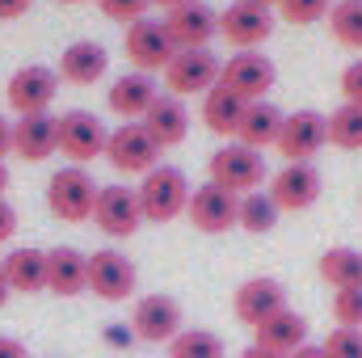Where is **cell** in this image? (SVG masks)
<instances>
[{
  "label": "cell",
  "instance_id": "obj_1",
  "mask_svg": "<svg viewBox=\"0 0 362 358\" xmlns=\"http://www.w3.org/2000/svg\"><path fill=\"white\" fill-rule=\"evenodd\" d=\"M97 190L101 185L93 181V173L85 165H64V169H55L51 181H47V207L64 224H85V219H93Z\"/></svg>",
  "mask_w": 362,
  "mask_h": 358
},
{
  "label": "cell",
  "instance_id": "obj_2",
  "mask_svg": "<svg viewBox=\"0 0 362 358\" xmlns=\"http://www.w3.org/2000/svg\"><path fill=\"white\" fill-rule=\"evenodd\" d=\"M189 181L181 173L177 165H156L152 173H144L139 181V190H135V198H139V211H144V219L148 224H169V219H177L181 211L189 207Z\"/></svg>",
  "mask_w": 362,
  "mask_h": 358
},
{
  "label": "cell",
  "instance_id": "obj_3",
  "mask_svg": "<svg viewBox=\"0 0 362 358\" xmlns=\"http://www.w3.org/2000/svg\"><path fill=\"white\" fill-rule=\"evenodd\" d=\"M206 173H211L215 185H223V190H232V194H249V190H257V185L266 181V156H262L257 148L232 139V144H223V148L211 152Z\"/></svg>",
  "mask_w": 362,
  "mask_h": 358
},
{
  "label": "cell",
  "instance_id": "obj_4",
  "mask_svg": "<svg viewBox=\"0 0 362 358\" xmlns=\"http://www.w3.org/2000/svg\"><path fill=\"white\" fill-rule=\"evenodd\" d=\"M105 161L118 169V173H152L160 165V144L148 135L144 122H122L110 131L105 139Z\"/></svg>",
  "mask_w": 362,
  "mask_h": 358
},
{
  "label": "cell",
  "instance_id": "obj_5",
  "mask_svg": "<svg viewBox=\"0 0 362 358\" xmlns=\"http://www.w3.org/2000/svg\"><path fill=\"white\" fill-rule=\"evenodd\" d=\"M219 72H223V59L211 47L177 51L165 68V85H169L173 97H198V93H211L219 85Z\"/></svg>",
  "mask_w": 362,
  "mask_h": 358
},
{
  "label": "cell",
  "instance_id": "obj_6",
  "mask_svg": "<svg viewBox=\"0 0 362 358\" xmlns=\"http://www.w3.org/2000/svg\"><path fill=\"white\" fill-rule=\"evenodd\" d=\"M122 51H127V59L135 64V72H165L169 68V59L177 55V47H173V38H169V30H165V21H131L127 25V34H122Z\"/></svg>",
  "mask_w": 362,
  "mask_h": 358
},
{
  "label": "cell",
  "instance_id": "obj_7",
  "mask_svg": "<svg viewBox=\"0 0 362 358\" xmlns=\"http://www.w3.org/2000/svg\"><path fill=\"white\" fill-rule=\"evenodd\" d=\"M55 93H59V72L47 64H21L4 85V97L17 110V118L21 114H47Z\"/></svg>",
  "mask_w": 362,
  "mask_h": 358
},
{
  "label": "cell",
  "instance_id": "obj_8",
  "mask_svg": "<svg viewBox=\"0 0 362 358\" xmlns=\"http://www.w3.org/2000/svg\"><path fill=\"white\" fill-rule=\"evenodd\" d=\"M274 81H278V68L262 51H236L232 59H223V72H219V85L232 89L240 101H266Z\"/></svg>",
  "mask_w": 362,
  "mask_h": 358
},
{
  "label": "cell",
  "instance_id": "obj_9",
  "mask_svg": "<svg viewBox=\"0 0 362 358\" xmlns=\"http://www.w3.org/2000/svg\"><path fill=\"white\" fill-rule=\"evenodd\" d=\"M105 122L89 114V110H68L59 114V152L72 161V165H85V161H97L105 156Z\"/></svg>",
  "mask_w": 362,
  "mask_h": 358
},
{
  "label": "cell",
  "instance_id": "obj_10",
  "mask_svg": "<svg viewBox=\"0 0 362 358\" xmlns=\"http://www.w3.org/2000/svg\"><path fill=\"white\" fill-rule=\"evenodd\" d=\"M329 144V114H316V110H295L282 118V135H278V152L291 161H312L320 148Z\"/></svg>",
  "mask_w": 362,
  "mask_h": 358
},
{
  "label": "cell",
  "instance_id": "obj_11",
  "mask_svg": "<svg viewBox=\"0 0 362 358\" xmlns=\"http://www.w3.org/2000/svg\"><path fill=\"white\" fill-rule=\"evenodd\" d=\"M236 211H240V194H232V190H223V185H215V181L198 185V190L189 194V207H185L189 224H194L198 232H206V236H219V232L236 228Z\"/></svg>",
  "mask_w": 362,
  "mask_h": 358
},
{
  "label": "cell",
  "instance_id": "obj_12",
  "mask_svg": "<svg viewBox=\"0 0 362 358\" xmlns=\"http://www.w3.org/2000/svg\"><path fill=\"white\" fill-rule=\"evenodd\" d=\"M131 337L139 342H152V346H165L181 333V304L173 295H144L131 312Z\"/></svg>",
  "mask_w": 362,
  "mask_h": 358
},
{
  "label": "cell",
  "instance_id": "obj_13",
  "mask_svg": "<svg viewBox=\"0 0 362 358\" xmlns=\"http://www.w3.org/2000/svg\"><path fill=\"white\" fill-rule=\"evenodd\" d=\"M135 282H139V274H135L127 253H118V249H97V253H89V291L97 299L122 304V299H131Z\"/></svg>",
  "mask_w": 362,
  "mask_h": 358
},
{
  "label": "cell",
  "instance_id": "obj_14",
  "mask_svg": "<svg viewBox=\"0 0 362 358\" xmlns=\"http://www.w3.org/2000/svg\"><path fill=\"white\" fill-rule=\"evenodd\" d=\"M93 224L105 236H114V241L135 236L139 224H144V211H139L135 190H127V185H101L97 190V207H93Z\"/></svg>",
  "mask_w": 362,
  "mask_h": 358
},
{
  "label": "cell",
  "instance_id": "obj_15",
  "mask_svg": "<svg viewBox=\"0 0 362 358\" xmlns=\"http://www.w3.org/2000/svg\"><path fill=\"white\" fill-rule=\"evenodd\" d=\"M219 34H223L232 47H240V51H257V47L274 34V8L249 4V0H232V4L219 13Z\"/></svg>",
  "mask_w": 362,
  "mask_h": 358
},
{
  "label": "cell",
  "instance_id": "obj_16",
  "mask_svg": "<svg viewBox=\"0 0 362 358\" xmlns=\"http://www.w3.org/2000/svg\"><path fill=\"white\" fill-rule=\"evenodd\" d=\"M165 30L177 51H198V47H211V38L219 34V13L202 0H185L177 8H169Z\"/></svg>",
  "mask_w": 362,
  "mask_h": 358
},
{
  "label": "cell",
  "instance_id": "obj_17",
  "mask_svg": "<svg viewBox=\"0 0 362 358\" xmlns=\"http://www.w3.org/2000/svg\"><path fill=\"white\" fill-rule=\"evenodd\" d=\"M286 308V287L278 282V278H245L240 287H236V295H232V312H236V321L240 325H249V329H257V325H266L274 312H282Z\"/></svg>",
  "mask_w": 362,
  "mask_h": 358
},
{
  "label": "cell",
  "instance_id": "obj_18",
  "mask_svg": "<svg viewBox=\"0 0 362 358\" xmlns=\"http://www.w3.org/2000/svg\"><path fill=\"white\" fill-rule=\"evenodd\" d=\"M266 194L278 202V211H308L320 198V173L312 161H291L270 178Z\"/></svg>",
  "mask_w": 362,
  "mask_h": 358
},
{
  "label": "cell",
  "instance_id": "obj_19",
  "mask_svg": "<svg viewBox=\"0 0 362 358\" xmlns=\"http://www.w3.org/2000/svg\"><path fill=\"white\" fill-rule=\"evenodd\" d=\"M13 152L30 165L59 152V118L55 114H21L13 122Z\"/></svg>",
  "mask_w": 362,
  "mask_h": 358
},
{
  "label": "cell",
  "instance_id": "obj_20",
  "mask_svg": "<svg viewBox=\"0 0 362 358\" xmlns=\"http://www.w3.org/2000/svg\"><path fill=\"white\" fill-rule=\"evenodd\" d=\"M156 81L148 76V72H127V76H118L110 93H105V101H110V110L118 114V118H127V122H144V114L156 105Z\"/></svg>",
  "mask_w": 362,
  "mask_h": 358
},
{
  "label": "cell",
  "instance_id": "obj_21",
  "mask_svg": "<svg viewBox=\"0 0 362 358\" xmlns=\"http://www.w3.org/2000/svg\"><path fill=\"white\" fill-rule=\"evenodd\" d=\"M47 291L72 299L81 291H89V258L72 245H55L47 249Z\"/></svg>",
  "mask_w": 362,
  "mask_h": 358
},
{
  "label": "cell",
  "instance_id": "obj_22",
  "mask_svg": "<svg viewBox=\"0 0 362 358\" xmlns=\"http://www.w3.org/2000/svg\"><path fill=\"white\" fill-rule=\"evenodd\" d=\"M105 68H110V55H105V47L93 42V38L68 42L64 55H59V64H55L59 81H68V85H97V81L105 76Z\"/></svg>",
  "mask_w": 362,
  "mask_h": 358
},
{
  "label": "cell",
  "instance_id": "obj_23",
  "mask_svg": "<svg viewBox=\"0 0 362 358\" xmlns=\"http://www.w3.org/2000/svg\"><path fill=\"white\" fill-rule=\"evenodd\" d=\"M253 346L291 358L299 346H308V321H303L295 308H282V312H274L266 325H257V329H253Z\"/></svg>",
  "mask_w": 362,
  "mask_h": 358
},
{
  "label": "cell",
  "instance_id": "obj_24",
  "mask_svg": "<svg viewBox=\"0 0 362 358\" xmlns=\"http://www.w3.org/2000/svg\"><path fill=\"white\" fill-rule=\"evenodd\" d=\"M144 127H148V135L160 144V152H165V148H177L181 139L189 135V110H185V101H181V97L160 93V97H156V105L144 114Z\"/></svg>",
  "mask_w": 362,
  "mask_h": 358
},
{
  "label": "cell",
  "instance_id": "obj_25",
  "mask_svg": "<svg viewBox=\"0 0 362 358\" xmlns=\"http://www.w3.org/2000/svg\"><path fill=\"white\" fill-rule=\"evenodd\" d=\"M282 110L274 105V101H249L245 105V118H240V127H236V139L240 144H249V148H274L278 144V135H282Z\"/></svg>",
  "mask_w": 362,
  "mask_h": 358
},
{
  "label": "cell",
  "instance_id": "obj_26",
  "mask_svg": "<svg viewBox=\"0 0 362 358\" xmlns=\"http://www.w3.org/2000/svg\"><path fill=\"white\" fill-rule=\"evenodd\" d=\"M4 278L13 287V295H34V291H47V253L42 249H13L4 262Z\"/></svg>",
  "mask_w": 362,
  "mask_h": 358
},
{
  "label": "cell",
  "instance_id": "obj_27",
  "mask_svg": "<svg viewBox=\"0 0 362 358\" xmlns=\"http://www.w3.org/2000/svg\"><path fill=\"white\" fill-rule=\"evenodd\" d=\"M245 105H249V101H240L236 93L223 89V85H215L211 93H202V122H206V131L236 139V127H240V118H245Z\"/></svg>",
  "mask_w": 362,
  "mask_h": 358
},
{
  "label": "cell",
  "instance_id": "obj_28",
  "mask_svg": "<svg viewBox=\"0 0 362 358\" xmlns=\"http://www.w3.org/2000/svg\"><path fill=\"white\" fill-rule=\"evenodd\" d=\"M320 278L333 291H354V287H362V249H350V245L325 249L320 253Z\"/></svg>",
  "mask_w": 362,
  "mask_h": 358
},
{
  "label": "cell",
  "instance_id": "obj_29",
  "mask_svg": "<svg viewBox=\"0 0 362 358\" xmlns=\"http://www.w3.org/2000/svg\"><path fill=\"white\" fill-rule=\"evenodd\" d=\"M278 202H274L266 190H249V194H240V211H236V228H245V232H253V236H266L274 232V224H278Z\"/></svg>",
  "mask_w": 362,
  "mask_h": 358
},
{
  "label": "cell",
  "instance_id": "obj_30",
  "mask_svg": "<svg viewBox=\"0 0 362 358\" xmlns=\"http://www.w3.org/2000/svg\"><path fill=\"white\" fill-rule=\"evenodd\" d=\"M169 358H228V346L211 329H181L169 342Z\"/></svg>",
  "mask_w": 362,
  "mask_h": 358
},
{
  "label": "cell",
  "instance_id": "obj_31",
  "mask_svg": "<svg viewBox=\"0 0 362 358\" xmlns=\"http://www.w3.org/2000/svg\"><path fill=\"white\" fill-rule=\"evenodd\" d=\"M329 144L333 148H346V152H362V105L341 101L329 114Z\"/></svg>",
  "mask_w": 362,
  "mask_h": 358
},
{
  "label": "cell",
  "instance_id": "obj_32",
  "mask_svg": "<svg viewBox=\"0 0 362 358\" xmlns=\"http://www.w3.org/2000/svg\"><path fill=\"white\" fill-rule=\"evenodd\" d=\"M329 30L341 47L362 51V0H337L329 8Z\"/></svg>",
  "mask_w": 362,
  "mask_h": 358
},
{
  "label": "cell",
  "instance_id": "obj_33",
  "mask_svg": "<svg viewBox=\"0 0 362 358\" xmlns=\"http://www.w3.org/2000/svg\"><path fill=\"white\" fill-rule=\"evenodd\" d=\"M278 8H282V17H286L291 25H312V21H320V17H329L333 0H278Z\"/></svg>",
  "mask_w": 362,
  "mask_h": 358
},
{
  "label": "cell",
  "instance_id": "obj_34",
  "mask_svg": "<svg viewBox=\"0 0 362 358\" xmlns=\"http://www.w3.org/2000/svg\"><path fill=\"white\" fill-rule=\"evenodd\" d=\"M333 321L341 329H362V287H354V291H333Z\"/></svg>",
  "mask_w": 362,
  "mask_h": 358
},
{
  "label": "cell",
  "instance_id": "obj_35",
  "mask_svg": "<svg viewBox=\"0 0 362 358\" xmlns=\"http://www.w3.org/2000/svg\"><path fill=\"white\" fill-rule=\"evenodd\" d=\"M320 346H325L329 358H362V329H341L337 325Z\"/></svg>",
  "mask_w": 362,
  "mask_h": 358
},
{
  "label": "cell",
  "instance_id": "obj_36",
  "mask_svg": "<svg viewBox=\"0 0 362 358\" xmlns=\"http://www.w3.org/2000/svg\"><path fill=\"white\" fill-rule=\"evenodd\" d=\"M148 4L152 0H97V8L110 17V21H144V13H148Z\"/></svg>",
  "mask_w": 362,
  "mask_h": 358
},
{
  "label": "cell",
  "instance_id": "obj_37",
  "mask_svg": "<svg viewBox=\"0 0 362 358\" xmlns=\"http://www.w3.org/2000/svg\"><path fill=\"white\" fill-rule=\"evenodd\" d=\"M341 97L350 105H362V59L346 64V72H341Z\"/></svg>",
  "mask_w": 362,
  "mask_h": 358
},
{
  "label": "cell",
  "instance_id": "obj_38",
  "mask_svg": "<svg viewBox=\"0 0 362 358\" xmlns=\"http://www.w3.org/2000/svg\"><path fill=\"white\" fill-rule=\"evenodd\" d=\"M13 232H17V211H13L8 198H0V245L13 241Z\"/></svg>",
  "mask_w": 362,
  "mask_h": 358
},
{
  "label": "cell",
  "instance_id": "obj_39",
  "mask_svg": "<svg viewBox=\"0 0 362 358\" xmlns=\"http://www.w3.org/2000/svg\"><path fill=\"white\" fill-rule=\"evenodd\" d=\"M34 8V0H0V21H17Z\"/></svg>",
  "mask_w": 362,
  "mask_h": 358
},
{
  "label": "cell",
  "instance_id": "obj_40",
  "mask_svg": "<svg viewBox=\"0 0 362 358\" xmlns=\"http://www.w3.org/2000/svg\"><path fill=\"white\" fill-rule=\"evenodd\" d=\"M0 358H30V350H25V342H17V337L0 333Z\"/></svg>",
  "mask_w": 362,
  "mask_h": 358
},
{
  "label": "cell",
  "instance_id": "obj_41",
  "mask_svg": "<svg viewBox=\"0 0 362 358\" xmlns=\"http://www.w3.org/2000/svg\"><path fill=\"white\" fill-rule=\"evenodd\" d=\"M13 152V122L0 114V156H8Z\"/></svg>",
  "mask_w": 362,
  "mask_h": 358
},
{
  "label": "cell",
  "instance_id": "obj_42",
  "mask_svg": "<svg viewBox=\"0 0 362 358\" xmlns=\"http://www.w3.org/2000/svg\"><path fill=\"white\" fill-rule=\"evenodd\" d=\"M291 358H329V354H325V346H312V342H308V346H299Z\"/></svg>",
  "mask_w": 362,
  "mask_h": 358
},
{
  "label": "cell",
  "instance_id": "obj_43",
  "mask_svg": "<svg viewBox=\"0 0 362 358\" xmlns=\"http://www.w3.org/2000/svg\"><path fill=\"white\" fill-rule=\"evenodd\" d=\"M240 358H282V354H274V350H262V346H245V350H240Z\"/></svg>",
  "mask_w": 362,
  "mask_h": 358
},
{
  "label": "cell",
  "instance_id": "obj_44",
  "mask_svg": "<svg viewBox=\"0 0 362 358\" xmlns=\"http://www.w3.org/2000/svg\"><path fill=\"white\" fill-rule=\"evenodd\" d=\"M13 299V287H8V278H4V270H0V308Z\"/></svg>",
  "mask_w": 362,
  "mask_h": 358
},
{
  "label": "cell",
  "instance_id": "obj_45",
  "mask_svg": "<svg viewBox=\"0 0 362 358\" xmlns=\"http://www.w3.org/2000/svg\"><path fill=\"white\" fill-rule=\"evenodd\" d=\"M4 190H8V169H4V161H0V198H4Z\"/></svg>",
  "mask_w": 362,
  "mask_h": 358
},
{
  "label": "cell",
  "instance_id": "obj_46",
  "mask_svg": "<svg viewBox=\"0 0 362 358\" xmlns=\"http://www.w3.org/2000/svg\"><path fill=\"white\" fill-rule=\"evenodd\" d=\"M152 4H165V8H177V4H185V0H152Z\"/></svg>",
  "mask_w": 362,
  "mask_h": 358
},
{
  "label": "cell",
  "instance_id": "obj_47",
  "mask_svg": "<svg viewBox=\"0 0 362 358\" xmlns=\"http://www.w3.org/2000/svg\"><path fill=\"white\" fill-rule=\"evenodd\" d=\"M249 4H262V8H274V4H278V0H249Z\"/></svg>",
  "mask_w": 362,
  "mask_h": 358
},
{
  "label": "cell",
  "instance_id": "obj_48",
  "mask_svg": "<svg viewBox=\"0 0 362 358\" xmlns=\"http://www.w3.org/2000/svg\"><path fill=\"white\" fill-rule=\"evenodd\" d=\"M59 4H81V0H59Z\"/></svg>",
  "mask_w": 362,
  "mask_h": 358
}]
</instances>
